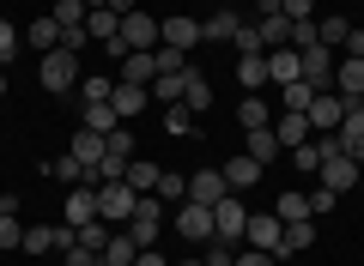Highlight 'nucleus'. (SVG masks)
Returning <instances> with one entry per match:
<instances>
[{
  "instance_id": "obj_1",
  "label": "nucleus",
  "mask_w": 364,
  "mask_h": 266,
  "mask_svg": "<svg viewBox=\"0 0 364 266\" xmlns=\"http://www.w3.org/2000/svg\"><path fill=\"white\" fill-rule=\"evenodd\" d=\"M152 49H158V18H152V13H140V6H134V13L122 18L116 43H109V55H152Z\"/></svg>"
},
{
  "instance_id": "obj_2",
  "label": "nucleus",
  "mask_w": 364,
  "mask_h": 266,
  "mask_svg": "<svg viewBox=\"0 0 364 266\" xmlns=\"http://www.w3.org/2000/svg\"><path fill=\"white\" fill-rule=\"evenodd\" d=\"M128 236H134V248H152V242L164 236V200H158V194H140V200H134Z\"/></svg>"
},
{
  "instance_id": "obj_3",
  "label": "nucleus",
  "mask_w": 364,
  "mask_h": 266,
  "mask_svg": "<svg viewBox=\"0 0 364 266\" xmlns=\"http://www.w3.org/2000/svg\"><path fill=\"white\" fill-rule=\"evenodd\" d=\"M37 79H43V91H73V85H79V55H73V49L37 55Z\"/></svg>"
},
{
  "instance_id": "obj_4",
  "label": "nucleus",
  "mask_w": 364,
  "mask_h": 266,
  "mask_svg": "<svg viewBox=\"0 0 364 266\" xmlns=\"http://www.w3.org/2000/svg\"><path fill=\"white\" fill-rule=\"evenodd\" d=\"M243 248H261V254H273V260H286V224H279L273 212H249Z\"/></svg>"
},
{
  "instance_id": "obj_5",
  "label": "nucleus",
  "mask_w": 364,
  "mask_h": 266,
  "mask_svg": "<svg viewBox=\"0 0 364 266\" xmlns=\"http://www.w3.org/2000/svg\"><path fill=\"white\" fill-rule=\"evenodd\" d=\"M243 230H249V212L237 194H225L219 206H213V242H225V248H243Z\"/></svg>"
},
{
  "instance_id": "obj_6",
  "label": "nucleus",
  "mask_w": 364,
  "mask_h": 266,
  "mask_svg": "<svg viewBox=\"0 0 364 266\" xmlns=\"http://www.w3.org/2000/svg\"><path fill=\"white\" fill-rule=\"evenodd\" d=\"M134 200H140V194H134L128 182H97V218H104V224H128Z\"/></svg>"
},
{
  "instance_id": "obj_7",
  "label": "nucleus",
  "mask_w": 364,
  "mask_h": 266,
  "mask_svg": "<svg viewBox=\"0 0 364 266\" xmlns=\"http://www.w3.org/2000/svg\"><path fill=\"white\" fill-rule=\"evenodd\" d=\"M298 67H304V79H310L316 91H334V55H328V43L298 49Z\"/></svg>"
},
{
  "instance_id": "obj_8",
  "label": "nucleus",
  "mask_w": 364,
  "mask_h": 266,
  "mask_svg": "<svg viewBox=\"0 0 364 266\" xmlns=\"http://www.w3.org/2000/svg\"><path fill=\"white\" fill-rule=\"evenodd\" d=\"M304 121H310V133H334V127L346 121V103H340L334 91H316V103L304 109Z\"/></svg>"
},
{
  "instance_id": "obj_9",
  "label": "nucleus",
  "mask_w": 364,
  "mask_h": 266,
  "mask_svg": "<svg viewBox=\"0 0 364 266\" xmlns=\"http://www.w3.org/2000/svg\"><path fill=\"white\" fill-rule=\"evenodd\" d=\"M91 218H97V188H91V176H85V182H79V188H67V212H61V224L85 230Z\"/></svg>"
},
{
  "instance_id": "obj_10",
  "label": "nucleus",
  "mask_w": 364,
  "mask_h": 266,
  "mask_svg": "<svg viewBox=\"0 0 364 266\" xmlns=\"http://www.w3.org/2000/svg\"><path fill=\"white\" fill-rule=\"evenodd\" d=\"M200 43V18H158V49H195Z\"/></svg>"
},
{
  "instance_id": "obj_11",
  "label": "nucleus",
  "mask_w": 364,
  "mask_h": 266,
  "mask_svg": "<svg viewBox=\"0 0 364 266\" xmlns=\"http://www.w3.org/2000/svg\"><path fill=\"white\" fill-rule=\"evenodd\" d=\"M334 97L346 103V109H352V103H364V61H352V55H346V61L334 67Z\"/></svg>"
},
{
  "instance_id": "obj_12",
  "label": "nucleus",
  "mask_w": 364,
  "mask_h": 266,
  "mask_svg": "<svg viewBox=\"0 0 364 266\" xmlns=\"http://www.w3.org/2000/svg\"><path fill=\"white\" fill-rule=\"evenodd\" d=\"M176 230H182L188 242H207V236H213V206L182 200V206H176Z\"/></svg>"
},
{
  "instance_id": "obj_13",
  "label": "nucleus",
  "mask_w": 364,
  "mask_h": 266,
  "mask_svg": "<svg viewBox=\"0 0 364 266\" xmlns=\"http://www.w3.org/2000/svg\"><path fill=\"white\" fill-rule=\"evenodd\" d=\"M334 133H340V152H346L352 164H364V103H352V109H346V121H340Z\"/></svg>"
},
{
  "instance_id": "obj_14",
  "label": "nucleus",
  "mask_w": 364,
  "mask_h": 266,
  "mask_svg": "<svg viewBox=\"0 0 364 266\" xmlns=\"http://www.w3.org/2000/svg\"><path fill=\"white\" fill-rule=\"evenodd\" d=\"M358 176H364V164H352L346 152H340V157H322V188L346 194V188H358Z\"/></svg>"
},
{
  "instance_id": "obj_15",
  "label": "nucleus",
  "mask_w": 364,
  "mask_h": 266,
  "mask_svg": "<svg viewBox=\"0 0 364 266\" xmlns=\"http://www.w3.org/2000/svg\"><path fill=\"white\" fill-rule=\"evenodd\" d=\"M225 194H231L225 188V170H195V176H188V200L195 206H219Z\"/></svg>"
},
{
  "instance_id": "obj_16",
  "label": "nucleus",
  "mask_w": 364,
  "mask_h": 266,
  "mask_svg": "<svg viewBox=\"0 0 364 266\" xmlns=\"http://www.w3.org/2000/svg\"><path fill=\"white\" fill-rule=\"evenodd\" d=\"M291 79H304V67H298V49H267V85H291Z\"/></svg>"
},
{
  "instance_id": "obj_17",
  "label": "nucleus",
  "mask_w": 364,
  "mask_h": 266,
  "mask_svg": "<svg viewBox=\"0 0 364 266\" xmlns=\"http://www.w3.org/2000/svg\"><path fill=\"white\" fill-rule=\"evenodd\" d=\"M182 103H188V109H213V85H207V73H200V67H182Z\"/></svg>"
},
{
  "instance_id": "obj_18",
  "label": "nucleus",
  "mask_w": 364,
  "mask_h": 266,
  "mask_svg": "<svg viewBox=\"0 0 364 266\" xmlns=\"http://www.w3.org/2000/svg\"><path fill=\"white\" fill-rule=\"evenodd\" d=\"M109 103H116V115H122V121H134V115H140L146 103H152V91H146V85H122V79H116Z\"/></svg>"
},
{
  "instance_id": "obj_19",
  "label": "nucleus",
  "mask_w": 364,
  "mask_h": 266,
  "mask_svg": "<svg viewBox=\"0 0 364 266\" xmlns=\"http://www.w3.org/2000/svg\"><path fill=\"white\" fill-rule=\"evenodd\" d=\"M243 152L255 157L261 170H267L273 157H279V133H273V121H267V127H249V145H243Z\"/></svg>"
},
{
  "instance_id": "obj_20",
  "label": "nucleus",
  "mask_w": 364,
  "mask_h": 266,
  "mask_svg": "<svg viewBox=\"0 0 364 266\" xmlns=\"http://www.w3.org/2000/svg\"><path fill=\"white\" fill-rule=\"evenodd\" d=\"M158 79V49L152 55H122V85H152Z\"/></svg>"
},
{
  "instance_id": "obj_21",
  "label": "nucleus",
  "mask_w": 364,
  "mask_h": 266,
  "mask_svg": "<svg viewBox=\"0 0 364 266\" xmlns=\"http://www.w3.org/2000/svg\"><path fill=\"white\" fill-rule=\"evenodd\" d=\"M255 182H261V164H255V157H249V152H237L231 157V164H225V188H255Z\"/></svg>"
},
{
  "instance_id": "obj_22",
  "label": "nucleus",
  "mask_w": 364,
  "mask_h": 266,
  "mask_svg": "<svg viewBox=\"0 0 364 266\" xmlns=\"http://www.w3.org/2000/svg\"><path fill=\"white\" fill-rule=\"evenodd\" d=\"M310 103H316V85H310V79H291V85H279V109H286V115H304Z\"/></svg>"
},
{
  "instance_id": "obj_23",
  "label": "nucleus",
  "mask_w": 364,
  "mask_h": 266,
  "mask_svg": "<svg viewBox=\"0 0 364 266\" xmlns=\"http://www.w3.org/2000/svg\"><path fill=\"white\" fill-rule=\"evenodd\" d=\"M267 121H273L267 97H261V91H249V97L237 103V127H243V133H249V127H267Z\"/></svg>"
},
{
  "instance_id": "obj_24",
  "label": "nucleus",
  "mask_w": 364,
  "mask_h": 266,
  "mask_svg": "<svg viewBox=\"0 0 364 266\" xmlns=\"http://www.w3.org/2000/svg\"><path fill=\"white\" fill-rule=\"evenodd\" d=\"M73 157H79L85 170H97V164H104V133H91V127H79V133H73Z\"/></svg>"
},
{
  "instance_id": "obj_25",
  "label": "nucleus",
  "mask_w": 364,
  "mask_h": 266,
  "mask_svg": "<svg viewBox=\"0 0 364 266\" xmlns=\"http://www.w3.org/2000/svg\"><path fill=\"white\" fill-rule=\"evenodd\" d=\"M237 25H243L237 13H213V18H200V43H231Z\"/></svg>"
},
{
  "instance_id": "obj_26",
  "label": "nucleus",
  "mask_w": 364,
  "mask_h": 266,
  "mask_svg": "<svg viewBox=\"0 0 364 266\" xmlns=\"http://www.w3.org/2000/svg\"><path fill=\"white\" fill-rule=\"evenodd\" d=\"M25 43H31V49H37V55H49V49H61V25H55V13H49V18H37V25L25 31Z\"/></svg>"
},
{
  "instance_id": "obj_27",
  "label": "nucleus",
  "mask_w": 364,
  "mask_h": 266,
  "mask_svg": "<svg viewBox=\"0 0 364 266\" xmlns=\"http://www.w3.org/2000/svg\"><path fill=\"white\" fill-rule=\"evenodd\" d=\"M158 176H164V170H158L152 157H134V164H128V176H122V182H128L134 194H152V188H158Z\"/></svg>"
},
{
  "instance_id": "obj_28",
  "label": "nucleus",
  "mask_w": 364,
  "mask_h": 266,
  "mask_svg": "<svg viewBox=\"0 0 364 266\" xmlns=\"http://www.w3.org/2000/svg\"><path fill=\"white\" fill-rule=\"evenodd\" d=\"M116 31H122V18L109 13V6H104V13H85V37H91V43H104V49H109Z\"/></svg>"
},
{
  "instance_id": "obj_29",
  "label": "nucleus",
  "mask_w": 364,
  "mask_h": 266,
  "mask_svg": "<svg viewBox=\"0 0 364 266\" xmlns=\"http://www.w3.org/2000/svg\"><path fill=\"white\" fill-rule=\"evenodd\" d=\"M273 133H279V145H286V152H298V145L310 140V121H304V115H279V121H273Z\"/></svg>"
},
{
  "instance_id": "obj_30",
  "label": "nucleus",
  "mask_w": 364,
  "mask_h": 266,
  "mask_svg": "<svg viewBox=\"0 0 364 266\" xmlns=\"http://www.w3.org/2000/svg\"><path fill=\"white\" fill-rule=\"evenodd\" d=\"M237 85H249V91L267 85V55H237Z\"/></svg>"
},
{
  "instance_id": "obj_31",
  "label": "nucleus",
  "mask_w": 364,
  "mask_h": 266,
  "mask_svg": "<svg viewBox=\"0 0 364 266\" xmlns=\"http://www.w3.org/2000/svg\"><path fill=\"white\" fill-rule=\"evenodd\" d=\"M79 127H91V133H116L122 115H116V103H85V121H79Z\"/></svg>"
},
{
  "instance_id": "obj_32",
  "label": "nucleus",
  "mask_w": 364,
  "mask_h": 266,
  "mask_svg": "<svg viewBox=\"0 0 364 266\" xmlns=\"http://www.w3.org/2000/svg\"><path fill=\"white\" fill-rule=\"evenodd\" d=\"M273 218H279V224H298V218H310V194L286 188V194H279V206H273Z\"/></svg>"
},
{
  "instance_id": "obj_33",
  "label": "nucleus",
  "mask_w": 364,
  "mask_h": 266,
  "mask_svg": "<svg viewBox=\"0 0 364 266\" xmlns=\"http://www.w3.org/2000/svg\"><path fill=\"white\" fill-rule=\"evenodd\" d=\"M164 133L170 140H188V133H195V109H188V103H170L164 109Z\"/></svg>"
},
{
  "instance_id": "obj_34",
  "label": "nucleus",
  "mask_w": 364,
  "mask_h": 266,
  "mask_svg": "<svg viewBox=\"0 0 364 266\" xmlns=\"http://www.w3.org/2000/svg\"><path fill=\"white\" fill-rule=\"evenodd\" d=\"M316 37H322L328 49H340V43L352 37V18H340V13H328V18H316Z\"/></svg>"
},
{
  "instance_id": "obj_35",
  "label": "nucleus",
  "mask_w": 364,
  "mask_h": 266,
  "mask_svg": "<svg viewBox=\"0 0 364 266\" xmlns=\"http://www.w3.org/2000/svg\"><path fill=\"white\" fill-rule=\"evenodd\" d=\"M134 254H140V248H134L128 230H116V236L104 242V260H109V266H134Z\"/></svg>"
},
{
  "instance_id": "obj_36",
  "label": "nucleus",
  "mask_w": 364,
  "mask_h": 266,
  "mask_svg": "<svg viewBox=\"0 0 364 266\" xmlns=\"http://www.w3.org/2000/svg\"><path fill=\"white\" fill-rule=\"evenodd\" d=\"M316 230H322L316 218H298V224H286V254H304V248L316 242Z\"/></svg>"
},
{
  "instance_id": "obj_37",
  "label": "nucleus",
  "mask_w": 364,
  "mask_h": 266,
  "mask_svg": "<svg viewBox=\"0 0 364 266\" xmlns=\"http://www.w3.org/2000/svg\"><path fill=\"white\" fill-rule=\"evenodd\" d=\"M152 194H158V200H164V206H182V200H188V176H170V170H164Z\"/></svg>"
},
{
  "instance_id": "obj_38",
  "label": "nucleus",
  "mask_w": 364,
  "mask_h": 266,
  "mask_svg": "<svg viewBox=\"0 0 364 266\" xmlns=\"http://www.w3.org/2000/svg\"><path fill=\"white\" fill-rule=\"evenodd\" d=\"M49 176H55V182H73V188H79V182H85V176H91V170H85V164H79V157H73V152H67V157H55V164H49Z\"/></svg>"
},
{
  "instance_id": "obj_39",
  "label": "nucleus",
  "mask_w": 364,
  "mask_h": 266,
  "mask_svg": "<svg viewBox=\"0 0 364 266\" xmlns=\"http://www.w3.org/2000/svg\"><path fill=\"white\" fill-rule=\"evenodd\" d=\"M146 91H152L158 103H182V73H158V79H152Z\"/></svg>"
},
{
  "instance_id": "obj_40",
  "label": "nucleus",
  "mask_w": 364,
  "mask_h": 266,
  "mask_svg": "<svg viewBox=\"0 0 364 266\" xmlns=\"http://www.w3.org/2000/svg\"><path fill=\"white\" fill-rule=\"evenodd\" d=\"M109 236H116V230H109L104 218H91V224L79 230V248H91V254H104V242H109Z\"/></svg>"
},
{
  "instance_id": "obj_41",
  "label": "nucleus",
  "mask_w": 364,
  "mask_h": 266,
  "mask_svg": "<svg viewBox=\"0 0 364 266\" xmlns=\"http://www.w3.org/2000/svg\"><path fill=\"white\" fill-rule=\"evenodd\" d=\"M25 254H55V230H43V224H31L25 230V242H18Z\"/></svg>"
},
{
  "instance_id": "obj_42",
  "label": "nucleus",
  "mask_w": 364,
  "mask_h": 266,
  "mask_svg": "<svg viewBox=\"0 0 364 266\" xmlns=\"http://www.w3.org/2000/svg\"><path fill=\"white\" fill-rule=\"evenodd\" d=\"M55 25H61V31L85 25V0H61V6H55Z\"/></svg>"
},
{
  "instance_id": "obj_43",
  "label": "nucleus",
  "mask_w": 364,
  "mask_h": 266,
  "mask_svg": "<svg viewBox=\"0 0 364 266\" xmlns=\"http://www.w3.org/2000/svg\"><path fill=\"white\" fill-rule=\"evenodd\" d=\"M79 91H85V103H109V91H116V79H79Z\"/></svg>"
},
{
  "instance_id": "obj_44",
  "label": "nucleus",
  "mask_w": 364,
  "mask_h": 266,
  "mask_svg": "<svg viewBox=\"0 0 364 266\" xmlns=\"http://www.w3.org/2000/svg\"><path fill=\"white\" fill-rule=\"evenodd\" d=\"M291 164H298L304 176H310V170H322V145H316V140H304L298 152H291Z\"/></svg>"
},
{
  "instance_id": "obj_45",
  "label": "nucleus",
  "mask_w": 364,
  "mask_h": 266,
  "mask_svg": "<svg viewBox=\"0 0 364 266\" xmlns=\"http://www.w3.org/2000/svg\"><path fill=\"white\" fill-rule=\"evenodd\" d=\"M18 43H25V31H13L6 18H0V67H6V61L18 55Z\"/></svg>"
},
{
  "instance_id": "obj_46",
  "label": "nucleus",
  "mask_w": 364,
  "mask_h": 266,
  "mask_svg": "<svg viewBox=\"0 0 364 266\" xmlns=\"http://www.w3.org/2000/svg\"><path fill=\"white\" fill-rule=\"evenodd\" d=\"M334 206H340V194H334V188H316V194H310V218H328Z\"/></svg>"
},
{
  "instance_id": "obj_47",
  "label": "nucleus",
  "mask_w": 364,
  "mask_h": 266,
  "mask_svg": "<svg viewBox=\"0 0 364 266\" xmlns=\"http://www.w3.org/2000/svg\"><path fill=\"white\" fill-rule=\"evenodd\" d=\"M18 242H25V224L18 218H0V248H18Z\"/></svg>"
},
{
  "instance_id": "obj_48",
  "label": "nucleus",
  "mask_w": 364,
  "mask_h": 266,
  "mask_svg": "<svg viewBox=\"0 0 364 266\" xmlns=\"http://www.w3.org/2000/svg\"><path fill=\"white\" fill-rule=\"evenodd\" d=\"M279 13L298 25V18H316V0H279Z\"/></svg>"
},
{
  "instance_id": "obj_49",
  "label": "nucleus",
  "mask_w": 364,
  "mask_h": 266,
  "mask_svg": "<svg viewBox=\"0 0 364 266\" xmlns=\"http://www.w3.org/2000/svg\"><path fill=\"white\" fill-rule=\"evenodd\" d=\"M237 266H279L273 254H261V248H237Z\"/></svg>"
},
{
  "instance_id": "obj_50",
  "label": "nucleus",
  "mask_w": 364,
  "mask_h": 266,
  "mask_svg": "<svg viewBox=\"0 0 364 266\" xmlns=\"http://www.w3.org/2000/svg\"><path fill=\"white\" fill-rule=\"evenodd\" d=\"M207 266H237V248H225V242H219V248H207Z\"/></svg>"
},
{
  "instance_id": "obj_51",
  "label": "nucleus",
  "mask_w": 364,
  "mask_h": 266,
  "mask_svg": "<svg viewBox=\"0 0 364 266\" xmlns=\"http://www.w3.org/2000/svg\"><path fill=\"white\" fill-rule=\"evenodd\" d=\"M134 266H170V260H164L158 248H140V254H134Z\"/></svg>"
},
{
  "instance_id": "obj_52",
  "label": "nucleus",
  "mask_w": 364,
  "mask_h": 266,
  "mask_svg": "<svg viewBox=\"0 0 364 266\" xmlns=\"http://www.w3.org/2000/svg\"><path fill=\"white\" fill-rule=\"evenodd\" d=\"M0 218H18V200H13V194H0Z\"/></svg>"
},
{
  "instance_id": "obj_53",
  "label": "nucleus",
  "mask_w": 364,
  "mask_h": 266,
  "mask_svg": "<svg viewBox=\"0 0 364 266\" xmlns=\"http://www.w3.org/2000/svg\"><path fill=\"white\" fill-rule=\"evenodd\" d=\"M109 13H116V18H128V13H134V0H109Z\"/></svg>"
},
{
  "instance_id": "obj_54",
  "label": "nucleus",
  "mask_w": 364,
  "mask_h": 266,
  "mask_svg": "<svg viewBox=\"0 0 364 266\" xmlns=\"http://www.w3.org/2000/svg\"><path fill=\"white\" fill-rule=\"evenodd\" d=\"M255 13H261V18H267V13H279V0H255Z\"/></svg>"
},
{
  "instance_id": "obj_55",
  "label": "nucleus",
  "mask_w": 364,
  "mask_h": 266,
  "mask_svg": "<svg viewBox=\"0 0 364 266\" xmlns=\"http://www.w3.org/2000/svg\"><path fill=\"white\" fill-rule=\"evenodd\" d=\"M104 6H109V0H85V13H104Z\"/></svg>"
},
{
  "instance_id": "obj_56",
  "label": "nucleus",
  "mask_w": 364,
  "mask_h": 266,
  "mask_svg": "<svg viewBox=\"0 0 364 266\" xmlns=\"http://www.w3.org/2000/svg\"><path fill=\"white\" fill-rule=\"evenodd\" d=\"M85 266H109V260H104V254H91V260H85Z\"/></svg>"
},
{
  "instance_id": "obj_57",
  "label": "nucleus",
  "mask_w": 364,
  "mask_h": 266,
  "mask_svg": "<svg viewBox=\"0 0 364 266\" xmlns=\"http://www.w3.org/2000/svg\"><path fill=\"white\" fill-rule=\"evenodd\" d=\"M0 97H6V67H0Z\"/></svg>"
},
{
  "instance_id": "obj_58",
  "label": "nucleus",
  "mask_w": 364,
  "mask_h": 266,
  "mask_svg": "<svg viewBox=\"0 0 364 266\" xmlns=\"http://www.w3.org/2000/svg\"><path fill=\"white\" fill-rule=\"evenodd\" d=\"M176 266H207V260H176Z\"/></svg>"
},
{
  "instance_id": "obj_59",
  "label": "nucleus",
  "mask_w": 364,
  "mask_h": 266,
  "mask_svg": "<svg viewBox=\"0 0 364 266\" xmlns=\"http://www.w3.org/2000/svg\"><path fill=\"white\" fill-rule=\"evenodd\" d=\"M358 31H364V18H358Z\"/></svg>"
},
{
  "instance_id": "obj_60",
  "label": "nucleus",
  "mask_w": 364,
  "mask_h": 266,
  "mask_svg": "<svg viewBox=\"0 0 364 266\" xmlns=\"http://www.w3.org/2000/svg\"><path fill=\"white\" fill-rule=\"evenodd\" d=\"M358 188H364V176H358Z\"/></svg>"
}]
</instances>
